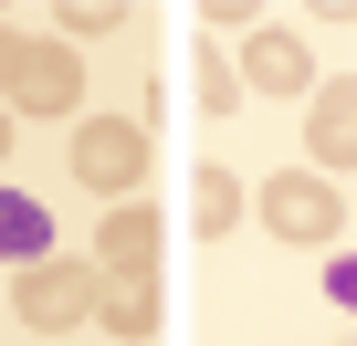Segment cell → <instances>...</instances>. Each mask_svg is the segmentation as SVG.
<instances>
[{"label":"cell","instance_id":"obj_1","mask_svg":"<svg viewBox=\"0 0 357 346\" xmlns=\"http://www.w3.org/2000/svg\"><path fill=\"white\" fill-rule=\"evenodd\" d=\"M63 168L84 189H105L116 210L147 189V126L137 116H74V136H63Z\"/></svg>","mask_w":357,"mask_h":346},{"label":"cell","instance_id":"obj_2","mask_svg":"<svg viewBox=\"0 0 357 346\" xmlns=\"http://www.w3.org/2000/svg\"><path fill=\"white\" fill-rule=\"evenodd\" d=\"M263 231L294 242V252H326L347 231V189H326L315 168H273V179H263Z\"/></svg>","mask_w":357,"mask_h":346},{"label":"cell","instance_id":"obj_3","mask_svg":"<svg viewBox=\"0 0 357 346\" xmlns=\"http://www.w3.org/2000/svg\"><path fill=\"white\" fill-rule=\"evenodd\" d=\"M95 304H105V273H95V252H84V262H63V252H53V262H22V283H11V315H22V325H43V336L84 325Z\"/></svg>","mask_w":357,"mask_h":346},{"label":"cell","instance_id":"obj_4","mask_svg":"<svg viewBox=\"0 0 357 346\" xmlns=\"http://www.w3.org/2000/svg\"><path fill=\"white\" fill-rule=\"evenodd\" d=\"M231 74H242V95H315V53L284 32V22H263V32H242V53H231Z\"/></svg>","mask_w":357,"mask_h":346},{"label":"cell","instance_id":"obj_5","mask_svg":"<svg viewBox=\"0 0 357 346\" xmlns=\"http://www.w3.org/2000/svg\"><path fill=\"white\" fill-rule=\"evenodd\" d=\"M11 116H84V63H74V42H32V53H22Z\"/></svg>","mask_w":357,"mask_h":346},{"label":"cell","instance_id":"obj_6","mask_svg":"<svg viewBox=\"0 0 357 346\" xmlns=\"http://www.w3.org/2000/svg\"><path fill=\"white\" fill-rule=\"evenodd\" d=\"M305 157H315V179L326 168H357V74H326L315 105H305Z\"/></svg>","mask_w":357,"mask_h":346},{"label":"cell","instance_id":"obj_7","mask_svg":"<svg viewBox=\"0 0 357 346\" xmlns=\"http://www.w3.org/2000/svg\"><path fill=\"white\" fill-rule=\"evenodd\" d=\"M158 252H168V221L147 200H126V210L95 221V273H158Z\"/></svg>","mask_w":357,"mask_h":346},{"label":"cell","instance_id":"obj_8","mask_svg":"<svg viewBox=\"0 0 357 346\" xmlns=\"http://www.w3.org/2000/svg\"><path fill=\"white\" fill-rule=\"evenodd\" d=\"M95 325H105V336H126V346H158V325H168V304H158V273H105V304H95Z\"/></svg>","mask_w":357,"mask_h":346},{"label":"cell","instance_id":"obj_9","mask_svg":"<svg viewBox=\"0 0 357 346\" xmlns=\"http://www.w3.org/2000/svg\"><path fill=\"white\" fill-rule=\"evenodd\" d=\"M242 210H252V189L231 179V168H190V231H200V242L242 231Z\"/></svg>","mask_w":357,"mask_h":346},{"label":"cell","instance_id":"obj_10","mask_svg":"<svg viewBox=\"0 0 357 346\" xmlns=\"http://www.w3.org/2000/svg\"><path fill=\"white\" fill-rule=\"evenodd\" d=\"M0 262H53V221L22 189H0Z\"/></svg>","mask_w":357,"mask_h":346},{"label":"cell","instance_id":"obj_11","mask_svg":"<svg viewBox=\"0 0 357 346\" xmlns=\"http://www.w3.org/2000/svg\"><path fill=\"white\" fill-rule=\"evenodd\" d=\"M190 95H200V116H242V74L221 42H190Z\"/></svg>","mask_w":357,"mask_h":346},{"label":"cell","instance_id":"obj_12","mask_svg":"<svg viewBox=\"0 0 357 346\" xmlns=\"http://www.w3.org/2000/svg\"><path fill=\"white\" fill-rule=\"evenodd\" d=\"M53 22H63V42H105V32L126 22V11H116V0H63Z\"/></svg>","mask_w":357,"mask_h":346},{"label":"cell","instance_id":"obj_13","mask_svg":"<svg viewBox=\"0 0 357 346\" xmlns=\"http://www.w3.org/2000/svg\"><path fill=\"white\" fill-rule=\"evenodd\" d=\"M22 53H32V42H22L11 22H0V105H11V84H22Z\"/></svg>","mask_w":357,"mask_h":346},{"label":"cell","instance_id":"obj_14","mask_svg":"<svg viewBox=\"0 0 357 346\" xmlns=\"http://www.w3.org/2000/svg\"><path fill=\"white\" fill-rule=\"evenodd\" d=\"M326 294H336V315H357V262H326Z\"/></svg>","mask_w":357,"mask_h":346},{"label":"cell","instance_id":"obj_15","mask_svg":"<svg viewBox=\"0 0 357 346\" xmlns=\"http://www.w3.org/2000/svg\"><path fill=\"white\" fill-rule=\"evenodd\" d=\"M0 157H11V105H0Z\"/></svg>","mask_w":357,"mask_h":346}]
</instances>
